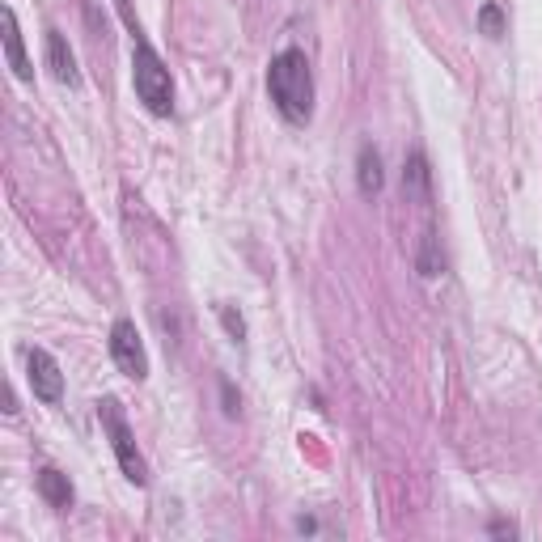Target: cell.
Returning a JSON list of instances; mask_svg holds the SVG:
<instances>
[{
	"instance_id": "obj_2",
	"label": "cell",
	"mask_w": 542,
	"mask_h": 542,
	"mask_svg": "<svg viewBox=\"0 0 542 542\" xmlns=\"http://www.w3.org/2000/svg\"><path fill=\"white\" fill-rule=\"evenodd\" d=\"M132 85H136V98L144 102V111H149V115H157V119L174 115L170 68H166V60L157 56V47L140 34L136 22H132Z\"/></svg>"
},
{
	"instance_id": "obj_8",
	"label": "cell",
	"mask_w": 542,
	"mask_h": 542,
	"mask_svg": "<svg viewBox=\"0 0 542 542\" xmlns=\"http://www.w3.org/2000/svg\"><path fill=\"white\" fill-rule=\"evenodd\" d=\"M356 187H360V195H365V200L382 195V187H386L382 153H377L373 144H360V153H356Z\"/></svg>"
},
{
	"instance_id": "obj_3",
	"label": "cell",
	"mask_w": 542,
	"mask_h": 542,
	"mask_svg": "<svg viewBox=\"0 0 542 542\" xmlns=\"http://www.w3.org/2000/svg\"><path fill=\"white\" fill-rule=\"evenodd\" d=\"M98 420L106 428V437H111V449H115V458H119L123 479L136 483V487H149V462H144V454L136 449L132 428H128V420H123V407L115 399H102L98 403Z\"/></svg>"
},
{
	"instance_id": "obj_1",
	"label": "cell",
	"mask_w": 542,
	"mask_h": 542,
	"mask_svg": "<svg viewBox=\"0 0 542 542\" xmlns=\"http://www.w3.org/2000/svg\"><path fill=\"white\" fill-rule=\"evenodd\" d=\"M267 94L293 128H305V123L314 119V68H310V60H305L301 47H284L280 56H271Z\"/></svg>"
},
{
	"instance_id": "obj_4",
	"label": "cell",
	"mask_w": 542,
	"mask_h": 542,
	"mask_svg": "<svg viewBox=\"0 0 542 542\" xmlns=\"http://www.w3.org/2000/svg\"><path fill=\"white\" fill-rule=\"evenodd\" d=\"M106 348H111V360L119 365L123 377H132V382H144V377H149V352H144V339H140L132 318H119L115 322L111 339H106Z\"/></svg>"
},
{
	"instance_id": "obj_7",
	"label": "cell",
	"mask_w": 542,
	"mask_h": 542,
	"mask_svg": "<svg viewBox=\"0 0 542 542\" xmlns=\"http://www.w3.org/2000/svg\"><path fill=\"white\" fill-rule=\"evenodd\" d=\"M0 22H5V56H9V68L17 81H34V68L26 60V43H22V30H17V13L13 5L0 9Z\"/></svg>"
},
{
	"instance_id": "obj_14",
	"label": "cell",
	"mask_w": 542,
	"mask_h": 542,
	"mask_svg": "<svg viewBox=\"0 0 542 542\" xmlns=\"http://www.w3.org/2000/svg\"><path fill=\"white\" fill-rule=\"evenodd\" d=\"M221 399H225V415H229V420H238V415H242V394L233 390V382H221Z\"/></svg>"
},
{
	"instance_id": "obj_5",
	"label": "cell",
	"mask_w": 542,
	"mask_h": 542,
	"mask_svg": "<svg viewBox=\"0 0 542 542\" xmlns=\"http://www.w3.org/2000/svg\"><path fill=\"white\" fill-rule=\"evenodd\" d=\"M26 377H30V390L39 403H51L56 407L64 399V373L56 365V356H51L47 348H30L26 352Z\"/></svg>"
},
{
	"instance_id": "obj_12",
	"label": "cell",
	"mask_w": 542,
	"mask_h": 542,
	"mask_svg": "<svg viewBox=\"0 0 542 542\" xmlns=\"http://www.w3.org/2000/svg\"><path fill=\"white\" fill-rule=\"evenodd\" d=\"M504 26H509V17H504V9L496 5V0H487V5L479 9V30L487 34V39H500Z\"/></svg>"
},
{
	"instance_id": "obj_13",
	"label": "cell",
	"mask_w": 542,
	"mask_h": 542,
	"mask_svg": "<svg viewBox=\"0 0 542 542\" xmlns=\"http://www.w3.org/2000/svg\"><path fill=\"white\" fill-rule=\"evenodd\" d=\"M216 314H221V322H225V331H229L233 343H242V339H246V318L233 310V305H216Z\"/></svg>"
},
{
	"instance_id": "obj_9",
	"label": "cell",
	"mask_w": 542,
	"mask_h": 542,
	"mask_svg": "<svg viewBox=\"0 0 542 542\" xmlns=\"http://www.w3.org/2000/svg\"><path fill=\"white\" fill-rule=\"evenodd\" d=\"M34 487H39V496L51 504V509H72V483L64 471H56V466H43L39 475H34Z\"/></svg>"
},
{
	"instance_id": "obj_11",
	"label": "cell",
	"mask_w": 542,
	"mask_h": 542,
	"mask_svg": "<svg viewBox=\"0 0 542 542\" xmlns=\"http://www.w3.org/2000/svg\"><path fill=\"white\" fill-rule=\"evenodd\" d=\"M415 267H420L424 280H432V276H441V271H445V255L437 246V233H424V246H420V255H415Z\"/></svg>"
},
{
	"instance_id": "obj_6",
	"label": "cell",
	"mask_w": 542,
	"mask_h": 542,
	"mask_svg": "<svg viewBox=\"0 0 542 542\" xmlns=\"http://www.w3.org/2000/svg\"><path fill=\"white\" fill-rule=\"evenodd\" d=\"M47 68H51V77H56L60 85H68V89L81 85L77 56H72V47H68V39L60 30H47Z\"/></svg>"
},
{
	"instance_id": "obj_10",
	"label": "cell",
	"mask_w": 542,
	"mask_h": 542,
	"mask_svg": "<svg viewBox=\"0 0 542 542\" xmlns=\"http://www.w3.org/2000/svg\"><path fill=\"white\" fill-rule=\"evenodd\" d=\"M403 187L407 195H415L420 204H428V187H432V174H428V161L424 153H411L407 157V170H403Z\"/></svg>"
},
{
	"instance_id": "obj_15",
	"label": "cell",
	"mask_w": 542,
	"mask_h": 542,
	"mask_svg": "<svg viewBox=\"0 0 542 542\" xmlns=\"http://www.w3.org/2000/svg\"><path fill=\"white\" fill-rule=\"evenodd\" d=\"M487 534H492V538H517V526H513V521H492Z\"/></svg>"
}]
</instances>
